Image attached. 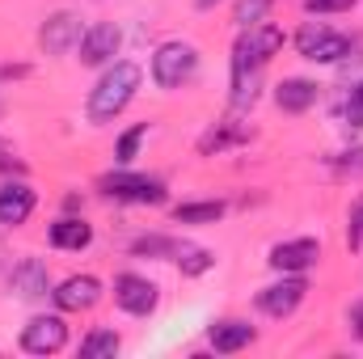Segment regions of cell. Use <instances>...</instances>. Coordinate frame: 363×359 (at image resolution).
<instances>
[{
	"label": "cell",
	"mask_w": 363,
	"mask_h": 359,
	"mask_svg": "<svg viewBox=\"0 0 363 359\" xmlns=\"http://www.w3.org/2000/svg\"><path fill=\"white\" fill-rule=\"evenodd\" d=\"M317 101H321V85L308 81V77H287V81L274 85V106H279L283 114H304V110H313Z\"/></svg>",
	"instance_id": "5bb4252c"
},
{
	"label": "cell",
	"mask_w": 363,
	"mask_h": 359,
	"mask_svg": "<svg viewBox=\"0 0 363 359\" xmlns=\"http://www.w3.org/2000/svg\"><path fill=\"white\" fill-rule=\"evenodd\" d=\"M245 140H250V127H241V123H216V127L199 140V153L211 157V153H224V148L245 144Z\"/></svg>",
	"instance_id": "ac0fdd59"
},
{
	"label": "cell",
	"mask_w": 363,
	"mask_h": 359,
	"mask_svg": "<svg viewBox=\"0 0 363 359\" xmlns=\"http://www.w3.org/2000/svg\"><path fill=\"white\" fill-rule=\"evenodd\" d=\"M47 237H51L55 250H85L93 241V224H85L81 216H60Z\"/></svg>",
	"instance_id": "e0dca14e"
},
{
	"label": "cell",
	"mask_w": 363,
	"mask_h": 359,
	"mask_svg": "<svg viewBox=\"0 0 363 359\" xmlns=\"http://www.w3.org/2000/svg\"><path fill=\"white\" fill-rule=\"evenodd\" d=\"M317 258H321V241H313V237H296V241H279L271 245V263L279 275H304L308 267H317Z\"/></svg>",
	"instance_id": "8fae6325"
},
{
	"label": "cell",
	"mask_w": 363,
	"mask_h": 359,
	"mask_svg": "<svg viewBox=\"0 0 363 359\" xmlns=\"http://www.w3.org/2000/svg\"><path fill=\"white\" fill-rule=\"evenodd\" d=\"M81 17L77 13H68V9H60V13H51L47 21H43V30H38V47L47 51V55H64V51H72L77 43H81Z\"/></svg>",
	"instance_id": "30bf717a"
},
{
	"label": "cell",
	"mask_w": 363,
	"mask_h": 359,
	"mask_svg": "<svg viewBox=\"0 0 363 359\" xmlns=\"http://www.w3.org/2000/svg\"><path fill=\"white\" fill-rule=\"evenodd\" d=\"M68 347V321L55 313H38L21 326V351L26 355H55Z\"/></svg>",
	"instance_id": "5b68a950"
},
{
	"label": "cell",
	"mask_w": 363,
	"mask_h": 359,
	"mask_svg": "<svg viewBox=\"0 0 363 359\" xmlns=\"http://www.w3.org/2000/svg\"><path fill=\"white\" fill-rule=\"evenodd\" d=\"M342 170H363V148H351V153H342Z\"/></svg>",
	"instance_id": "f1b7e54d"
},
{
	"label": "cell",
	"mask_w": 363,
	"mask_h": 359,
	"mask_svg": "<svg viewBox=\"0 0 363 359\" xmlns=\"http://www.w3.org/2000/svg\"><path fill=\"white\" fill-rule=\"evenodd\" d=\"M359 0H304V13H313V17H330V13H347V9H355Z\"/></svg>",
	"instance_id": "484cf974"
},
{
	"label": "cell",
	"mask_w": 363,
	"mask_h": 359,
	"mask_svg": "<svg viewBox=\"0 0 363 359\" xmlns=\"http://www.w3.org/2000/svg\"><path fill=\"white\" fill-rule=\"evenodd\" d=\"M140 81H144L140 64H131V60H114V64L97 77V85L89 89V101H85V114H89L93 127L114 123V118H118V114L135 101Z\"/></svg>",
	"instance_id": "6da1fadb"
},
{
	"label": "cell",
	"mask_w": 363,
	"mask_h": 359,
	"mask_svg": "<svg viewBox=\"0 0 363 359\" xmlns=\"http://www.w3.org/2000/svg\"><path fill=\"white\" fill-rule=\"evenodd\" d=\"M211 351L216 355H237V351H245L254 338H258V330L250 326V321H237V317H224V321H216L211 326Z\"/></svg>",
	"instance_id": "2e32d148"
},
{
	"label": "cell",
	"mask_w": 363,
	"mask_h": 359,
	"mask_svg": "<svg viewBox=\"0 0 363 359\" xmlns=\"http://www.w3.org/2000/svg\"><path fill=\"white\" fill-rule=\"evenodd\" d=\"M118 47H123V30L114 26V21H93L89 30L81 34V43H77V51H81V64H114V55H118Z\"/></svg>",
	"instance_id": "9c48e42d"
},
{
	"label": "cell",
	"mask_w": 363,
	"mask_h": 359,
	"mask_svg": "<svg viewBox=\"0 0 363 359\" xmlns=\"http://www.w3.org/2000/svg\"><path fill=\"white\" fill-rule=\"evenodd\" d=\"M178 267H182V275H203V270L216 267V258H211L207 250H199V245H182L178 250Z\"/></svg>",
	"instance_id": "d4e9b609"
},
{
	"label": "cell",
	"mask_w": 363,
	"mask_h": 359,
	"mask_svg": "<svg viewBox=\"0 0 363 359\" xmlns=\"http://www.w3.org/2000/svg\"><path fill=\"white\" fill-rule=\"evenodd\" d=\"M9 287L21 296V300H43L47 292H51V275H47V263H38V258H21L13 275H9Z\"/></svg>",
	"instance_id": "9a60e30c"
},
{
	"label": "cell",
	"mask_w": 363,
	"mask_h": 359,
	"mask_svg": "<svg viewBox=\"0 0 363 359\" xmlns=\"http://www.w3.org/2000/svg\"><path fill=\"white\" fill-rule=\"evenodd\" d=\"M271 4H274V0H237V9H233V21H237L241 30H250V26L267 21Z\"/></svg>",
	"instance_id": "603a6c76"
},
{
	"label": "cell",
	"mask_w": 363,
	"mask_h": 359,
	"mask_svg": "<svg viewBox=\"0 0 363 359\" xmlns=\"http://www.w3.org/2000/svg\"><path fill=\"white\" fill-rule=\"evenodd\" d=\"M262 68H267V64H258V60L245 51V43L237 38V47H233V110H237V114H245V110L258 101Z\"/></svg>",
	"instance_id": "8992f818"
},
{
	"label": "cell",
	"mask_w": 363,
	"mask_h": 359,
	"mask_svg": "<svg viewBox=\"0 0 363 359\" xmlns=\"http://www.w3.org/2000/svg\"><path fill=\"white\" fill-rule=\"evenodd\" d=\"M199 72V47L186 38H169L152 51V81L157 89H182Z\"/></svg>",
	"instance_id": "7a4b0ae2"
},
{
	"label": "cell",
	"mask_w": 363,
	"mask_h": 359,
	"mask_svg": "<svg viewBox=\"0 0 363 359\" xmlns=\"http://www.w3.org/2000/svg\"><path fill=\"white\" fill-rule=\"evenodd\" d=\"M224 203L220 199H207V203H178L174 207V220L178 224H216V220H224Z\"/></svg>",
	"instance_id": "d6986e66"
},
{
	"label": "cell",
	"mask_w": 363,
	"mask_h": 359,
	"mask_svg": "<svg viewBox=\"0 0 363 359\" xmlns=\"http://www.w3.org/2000/svg\"><path fill=\"white\" fill-rule=\"evenodd\" d=\"M97 190L114 203H165V182L152 174H131V170H114L106 178H97Z\"/></svg>",
	"instance_id": "277c9868"
},
{
	"label": "cell",
	"mask_w": 363,
	"mask_h": 359,
	"mask_svg": "<svg viewBox=\"0 0 363 359\" xmlns=\"http://www.w3.org/2000/svg\"><path fill=\"white\" fill-rule=\"evenodd\" d=\"M220 0H194V9H216Z\"/></svg>",
	"instance_id": "f546056e"
},
{
	"label": "cell",
	"mask_w": 363,
	"mask_h": 359,
	"mask_svg": "<svg viewBox=\"0 0 363 359\" xmlns=\"http://www.w3.org/2000/svg\"><path fill=\"white\" fill-rule=\"evenodd\" d=\"M347 241H351V250H359L363 245V203L351 207V224H347Z\"/></svg>",
	"instance_id": "4316f807"
},
{
	"label": "cell",
	"mask_w": 363,
	"mask_h": 359,
	"mask_svg": "<svg viewBox=\"0 0 363 359\" xmlns=\"http://www.w3.org/2000/svg\"><path fill=\"white\" fill-rule=\"evenodd\" d=\"M347 317H351V334L363 343V300H355V304H351V313H347Z\"/></svg>",
	"instance_id": "83f0119b"
},
{
	"label": "cell",
	"mask_w": 363,
	"mask_h": 359,
	"mask_svg": "<svg viewBox=\"0 0 363 359\" xmlns=\"http://www.w3.org/2000/svg\"><path fill=\"white\" fill-rule=\"evenodd\" d=\"M338 114H342V123H347L351 131H363V81L351 85V93H347L342 106H338Z\"/></svg>",
	"instance_id": "cb8c5ba5"
},
{
	"label": "cell",
	"mask_w": 363,
	"mask_h": 359,
	"mask_svg": "<svg viewBox=\"0 0 363 359\" xmlns=\"http://www.w3.org/2000/svg\"><path fill=\"white\" fill-rule=\"evenodd\" d=\"M118 334L114 330H106V326H97L85 334V343H81V359H114L118 355Z\"/></svg>",
	"instance_id": "ffe728a7"
},
{
	"label": "cell",
	"mask_w": 363,
	"mask_h": 359,
	"mask_svg": "<svg viewBox=\"0 0 363 359\" xmlns=\"http://www.w3.org/2000/svg\"><path fill=\"white\" fill-rule=\"evenodd\" d=\"M51 296H55V304L64 313H85V309H93L101 300V279H93V275H68L60 287H51Z\"/></svg>",
	"instance_id": "7c38bea8"
},
{
	"label": "cell",
	"mask_w": 363,
	"mask_h": 359,
	"mask_svg": "<svg viewBox=\"0 0 363 359\" xmlns=\"http://www.w3.org/2000/svg\"><path fill=\"white\" fill-rule=\"evenodd\" d=\"M304 296H308V279L304 275H283V279H274L271 287L258 292V309L267 317H291L304 304Z\"/></svg>",
	"instance_id": "ba28073f"
},
{
	"label": "cell",
	"mask_w": 363,
	"mask_h": 359,
	"mask_svg": "<svg viewBox=\"0 0 363 359\" xmlns=\"http://www.w3.org/2000/svg\"><path fill=\"white\" fill-rule=\"evenodd\" d=\"M144 140H148V123H135L131 131H123V136H118V144H114V161H118V165H131Z\"/></svg>",
	"instance_id": "7402d4cb"
},
{
	"label": "cell",
	"mask_w": 363,
	"mask_h": 359,
	"mask_svg": "<svg viewBox=\"0 0 363 359\" xmlns=\"http://www.w3.org/2000/svg\"><path fill=\"white\" fill-rule=\"evenodd\" d=\"M114 300H118L123 313H131V317H148V313L157 309V300H161V287H157L152 279H144V275L123 270V275H114Z\"/></svg>",
	"instance_id": "52a82bcc"
},
{
	"label": "cell",
	"mask_w": 363,
	"mask_h": 359,
	"mask_svg": "<svg viewBox=\"0 0 363 359\" xmlns=\"http://www.w3.org/2000/svg\"><path fill=\"white\" fill-rule=\"evenodd\" d=\"M34 203H38V194H34L30 182H4V186H0V224H4V228L26 224V220L34 216Z\"/></svg>",
	"instance_id": "4fadbf2b"
},
{
	"label": "cell",
	"mask_w": 363,
	"mask_h": 359,
	"mask_svg": "<svg viewBox=\"0 0 363 359\" xmlns=\"http://www.w3.org/2000/svg\"><path fill=\"white\" fill-rule=\"evenodd\" d=\"M182 241L174 237H161V233H148V237H135L131 241V254L135 258H178Z\"/></svg>",
	"instance_id": "44dd1931"
},
{
	"label": "cell",
	"mask_w": 363,
	"mask_h": 359,
	"mask_svg": "<svg viewBox=\"0 0 363 359\" xmlns=\"http://www.w3.org/2000/svg\"><path fill=\"white\" fill-rule=\"evenodd\" d=\"M296 51L308 64H342L351 55V38L330 30L325 21H304L300 34H296Z\"/></svg>",
	"instance_id": "3957f363"
}]
</instances>
